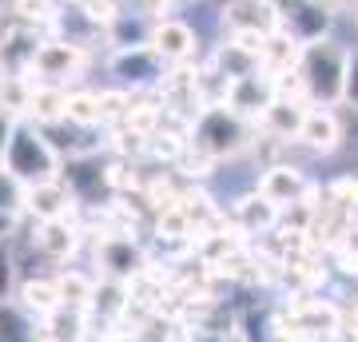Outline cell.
Here are the masks:
<instances>
[{
    "mask_svg": "<svg viewBox=\"0 0 358 342\" xmlns=\"http://www.w3.org/2000/svg\"><path fill=\"white\" fill-rule=\"evenodd\" d=\"M0 167L16 183L32 187V183H48V179L60 176V155L32 124L16 120V124H8V136H4V148H0Z\"/></svg>",
    "mask_w": 358,
    "mask_h": 342,
    "instance_id": "6da1fadb",
    "label": "cell"
},
{
    "mask_svg": "<svg viewBox=\"0 0 358 342\" xmlns=\"http://www.w3.org/2000/svg\"><path fill=\"white\" fill-rule=\"evenodd\" d=\"M346 68H350V52L334 40L319 36L303 44V56H299V76H303V88L319 108H331V104L343 100L346 92Z\"/></svg>",
    "mask_w": 358,
    "mask_h": 342,
    "instance_id": "7a4b0ae2",
    "label": "cell"
},
{
    "mask_svg": "<svg viewBox=\"0 0 358 342\" xmlns=\"http://www.w3.org/2000/svg\"><path fill=\"white\" fill-rule=\"evenodd\" d=\"M192 148L207 152L211 159H223V155H235L247 148V127L239 120V112L231 104H207L199 120H195V136Z\"/></svg>",
    "mask_w": 358,
    "mask_h": 342,
    "instance_id": "3957f363",
    "label": "cell"
},
{
    "mask_svg": "<svg viewBox=\"0 0 358 342\" xmlns=\"http://www.w3.org/2000/svg\"><path fill=\"white\" fill-rule=\"evenodd\" d=\"M84 64H88V56H84V48L72 44V40H40V48L32 52V60H28V72H36V76L52 80V84H60V80L80 76Z\"/></svg>",
    "mask_w": 358,
    "mask_h": 342,
    "instance_id": "277c9868",
    "label": "cell"
},
{
    "mask_svg": "<svg viewBox=\"0 0 358 342\" xmlns=\"http://www.w3.org/2000/svg\"><path fill=\"white\" fill-rule=\"evenodd\" d=\"M223 24L235 36H271L282 28V13L275 0H231L223 8Z\"/></svg>",
    "mask_w": 358,
    "mask_h": 342,
    "instance_id": "5b68a950",
    "label": "cell"
},
{
    "mask_svg": "<svg viewBox=\"0 0 358 342\" xmlns=\"http://www.w3.org/2000/svg\"><path fill=\"white\" fill-rule=\"evenodd\" d=\"M72 191L60 183V179H48V183H32L24 187V211L40 223H56V219L72 215Z\"/></svg>",
    "mask_w": 358,
    "mask_h": 342,
    "instance_id": "8992f818",
    "label": "cell"
},
{
    "mask_svg": "<svg viewBox=\"0 0 358 342\" xmlns=\"http://www.w3.org/2000/svg\"><path fill=\"white\" fill-rule=\"evenodd\" d=\"M96 255H100V263L108 266V275L120 279V283H131V279L143 275V255L128 235H103Z\"/></svg>",
    "mask_w": 358,
    "mask_h": 342,
    "instance_id": "52a82bcc",
    "label": "cell"
},
{
    "mask_svg": "<svg viewBox=\"0 0 358 342\" xmlns=\"http://www.w3.org/2000/svg\"><path fill=\"white\" fill-rule=\"evenodd\" d=\"M259 195H267L275 207H287V203H307L310 199V183L299 167H271L267 176L259 179Z\"/></svg>",
    "mask_w": 358,
    "mask_h": 342,
    "instance_id": "ba28073f",
    "label": "cell"
},
{
    "mask_svg": "<svg viewBox=\"0 0 358 342\" xmlns=\"http://www.w3.org/2000/svg\"><path fill=\"white\" fill-rule=\"evenodd\" d=\"M148 44L159 52L164 64H183L195 52V32L183 24V20H159V24L152 28V40H148Z\"/></svg>",
    "mask_w": 358,
    "mask_h": 342,
    "instance_id": "9c48e42d",
    "label": "cell"
},
{
    "mask_svg": "<svg viewBox=\"0 0 358 342\" xmlns=\"http://www.w3.org/2000/svg\"><path fill=\"white\" fill-rule=\"evenodd\" d=\"M299 56H303V40L294 36L291 28H279L263 44V72L279 80V76H287V72L299 68Z\"/></svg>",
    "mask_w": 358,
    "mask_h": 342,
    "instance_id": "30bf717a",
    "label": "cell"
},
{
    "mask_svg": "<svg viewBox=\"0 0 358 342\" xmlns=\"http://www.w3.org/2000/svg\"><path fill=\"white\" fill-rule=\"evenodd\" d=\"M299 140L307 143L310 152L331 155L338 148V140H343V124H338V115L331 108H315V112H307V124L299 131Z\"/></svg>",
    "mask_w": 358,
    "mask_h": 342,
    "instance_id": "8fae6325",
    "label": "cell"
},
{
    "mask_svg": "<svg viewBox=\"0 0 358 342\" xmlns=\"http://www.w3.org/2000/svg\"><path fill=\"white\" fill-rule=\"evenodd\" d=\"M112 68H115L124 80H131V84H148V80H159V76H164V60H159V52H155L152 44L124 48L120 56H115Z\"/></svg>",
    "mask_w": 358,
    "mask_h": 342,
    "instance_id": "7c38bea8",
    "label": "cell"
},
{
    "mask_svg": "<svg viewBox=\"0 0 358 342\" xmlns=\"http://www.w3.org/2000/svg\"><path fill=\"white\" fill-rule=\"evenodd\" d=\"M303 124H307V108H303V100H291V96H275L271 108L263 112V127L271 136H279V140L299 136Z\"/></svg>",
    "mask_w": 358,
    "mask_h": 342,
    "instance_id": "4fadbf2b",
    "label": "cell"
},
{
    "mask_svg": "<svg viewBox=\"0 0 358 342\" xmlns=\"http://www.w3.org/2000/svg\"><path fill=\"white\" fill-rule=\"evenodd\" d=\"M28 115H32L36 124H56V120H68V92H64V88H56V84L32 88Z\"/></svg>",
    "mask_w": 358,
    "mask_h": 342,
    "instance_id": "5bb4252c",
    "label": "cell"
},
{
    "mask_svg": "<svg viewBox=\"0 0 358 342\" xmlns=\"http://www.w3.org/2000/svg\"><path fill=\"white\" fill-rule=\"evenodd\" d=\"M76 227H68V219H56V223H40L36 231V247L52 259H68V255L76 251Z\"/></svg>",
    "mask_w": 358,
    "mask_h": 342,
    "instance_id": "9a60e30c",
    "label": "cell"
},
{
    "mask_svg": "<svg viewBox=\"0 0 358 342\" xmlns=\"http://www.w3.org/2000/svg\"><path fill=\"white\" fill-rule=\"evenodd\" d=\"M20 303H24L28 311H36L40 318H48V315H56V311L64 306V299H60V287H56V283L32 279V283L20 287Z\"/></svg>",
    "mask_w": 358,
    "mask_h": 342,
    "instance_id": "2e32d148",
    "label": "cell"
},
{
    "mask_svg": "<svg viewBox=\"0 0 358 342\" xmlns=\"http://www.w3.org/2000/svg\"><path fill=\"white\" fill-rule=\"evenodd\" d=\"M56 287H60V299H64L68 311H84V306H92V299H96L92 279H84L80 271H64V275L56 279Z\"/></svg>",
    "mask_w": 358,
    "mask_h": 342,
    "instance_id": "e0dca14e",
    "label": "cell"
},
{
    "mask_svg": "<svg viewBox=\"0 0 358 342\" xmlns=\"http://www.w3.org/2000/svg\"><path fill=\"white\" fill-rule=\"evenodd\" d=\"M239 223H243L247 231H267L275 219H279V207L267 199V195H251V199H243L239 203Z\"/></svg>",
    "mask_w": 358,
    "mask_h": 342,
    "instance_id": "ac0fdd59",
    "label": "cell"
},
{
    "mask_svg": "<svg viewBox=\"0 0 358 342\" xmlns=\"http://www.w3.org/2000/svg\"><path fill=\"white\" fill-rule=\"evenodd\" d=\"M294 322L299 330H334L338 327V315H334V306L327 303H315V299H303V303L294 306Z\"/></svg>",
    "mask_w": 358,
    "mask_h": 342,
    "instance_id": "d6986e66",
    "label": "cell"
},
{
    "mask_svg": "<svg viewBox=\"0 0 358 342\" xmlns=\"http://www.w3.org/2000/svg\"><path fill=\"white\" fill-rule=\"evenodd\" d=\"M68 120L72 124H100V96H92V92H68Z\"/></svg>",
    "mask_w": 358,
    "mask_h": 342,
    "instance_id": "ffe728a7",
    "label": "cell"
},
{
    "mask_svg": "<svg viewBox=\"0 0 358 342\" xmlns=\"http://www.w3.org/2000/svg\"><path fill=\"white\" fill-rule=\"evenodd\" d=\"M131 100L124 92H100V124H115V120H128Z\"/></svg>",
    "mask_w": 358,
    "mask_h": 342,
    "instance_id": "44dd1931",
    "label": "cell"
},
{
    "mask_svg": "<svg viewBox=\"0 0 358 342\" xmlns=\"http://www.w3.org/2000/svg\"><path fill=\"white\" fill-rule=\"evenodd\" d=\"M13 207H24V183H16V179L0 167V211H13Z\"/></svg>",
    "mask_w": 358,
    "mask_h": 342,
    "instance_id": "7402d4cb",
    "label": "cell"
},
{
    "mask_svg": "<svg viewBox=\"0 0 358 342\" xmlns=\"http://www.w3.org/2000/svg\"><path fill=\"white\" fill-rule=\"evenodd\" d=\"M76 4L92 16V20H103V24H112L115 16H120L115 13V0H76Z\"/></svg>",
    "mask_w": 358,
    "mask_h": 342,
    "instance_id": "603a6c76",
    "label": "cell"
},
{
    "mask_svg": "<svg viewBox=\"0 0 358 342\" xmlns=\"http://www.w3.org/2000/svg\"><path fill=\"white\" fill-rule=\"evenodd\" d=\"M343 100L350 104V108H358V52H350V68H346V92Z\"/></svg>",
    "mask_w": 358,
    "mask_h": 342,
    "instance_id": "cb8c5ba5",
    "label": "cell"
},
{
    "mask_svg": "<svg viewBox=\"0 0 358 342\" xmlns=\"http://www.w3.org/2000/svg\"><path fill=\"white\" fill-rule=\"evenodd\" d=\"M8 287H13V259H8L4 239H0V299H8Z\"/></svg>",
    "mask_w": 358,
    "mask_h": 342,
    "instance_id": "d4e9b609",
    "label": "cell"
},
{
    "mask_svg": "<svg viewBox=\"0 0 358 342\" xmlns=\"http://www.w3.org/2000/svg\"><path fill=\"white\" fill-rule=\"evenodd\" d=\"M350 4H355V13H358V0H350Z\"/></svg>",
    "mask_w": 358,
    "mask_h": 342,
    "instance_id": "484cf974",
    "label": "cell"
}]
</instances>
